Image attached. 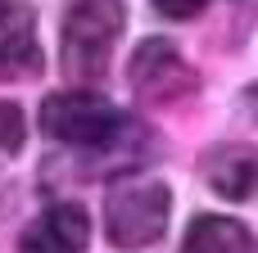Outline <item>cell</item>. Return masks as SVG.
<instances>
[{
	"mask_svg": "<svg viewBox=\"0 0 258 253\" xmlns=\"http://www.w3.org/2000/svg\"><path fill=\"white\" fill-rule=\"evenodd\" d=\"M127 5L122 0H68L59 23V63L73 81H100L109 72V54L122 36Z\"/></svg>",
	"mask_w": 258,
	"mask_h": 253,
	"instance_id": "1",
	"label": "cell"
},
{
	"mask_svg": "<svg viewBox=\"0 0 258 253\" xmlns=\"http://www.w3.org/2000/svg\"><path fill=\"white\" fill-rule=\"evenodd\" d=\"M122 109L100 91H54L41 104V131L77 149H104L122 136Z\"/></svg>",
	"mask_w": 258,
	"mask_h": 253,
	"instance_id": "2",
	"label": "cell"
},
{
	"mask_svg": "<svg viewBox=\"0 0 258 253\" xmlns=\"http://www.w3.org/2000/svg\"><path fill=\"white\" fill-rule=\"evenodd\" d=\"M172 217V190L163 181H122L109 190L104 204V235L118 249H150L168 235Z\"/></svg>",
	"mask_w": 258,
	"mask_h": 253,
	"instance_id": "3",
	"label": "cell"
},
{
	"mask_svg": "<svg viewBox=\"0 0 258 253\" xmlns=\"http://www.w3.org/2000/svg\"><path fill=\"white\" fill-rule=\"evenodd\" d=\"M132 91L145 100V104H172V100H186L195 91V68L181 59V50L163 36H150L136 45L132 54Z\"/></svg>",
	"mask_w": 258,
	"mask_h": 253,
	"instance_id": "4",
	"label": "cell"
},
{
	"mask_svg": "<svg viewBox=\"0 0 258 253\" xmlns=\"http://www.w3.org/2000/svg\"><path fill=\"white\" fill-rule=\"evenodd\" d=\"M204 181L218 199L245 204L258 199V145L249 140H227L204 154Z\"/></svg>",
	"mask_w": 258,
	"mask_h": 253,
	"instance_id": "5",
	"label": "cell"
},
{
	"mask_svg": "<svg viewBox=\"0 0 258 253\" xmlns=\"http://www.w3.org/2000/svg\"><path fill=\"white\" fill-rule=\"evenodd\" d=\"M91 217L82 204H50L18 240V253H86Z\"/></svg>",
	"mask_w": 258,
	"mask_h": 253,
	"instance_id": "6",
	"label": "cell"
},
{
	"mask_svg": "<svg viewBox=\"0 0 258 253\" xmlns=\"http://www.w3.org/2000/svg\"><path fill=\"white\" fill-rule=\"evenodd\" d=\"M181 253H254V235L245 222L222 217V213H204L186 226Z\"/></svg>",
	"mask_w": 258,
	"mask_h": 253,
	"instance_id": "7",
	"label": "cell"
},
{
	"mask_svg": "<svg viewBox=\"0 0 258 253\" xmlns=\"http://www.w3.org/2000/svg\"><path fill=\"white\" fill-rule=\"evenodd\" d=\"M27 140V122H23V109L14 100H0V149L5 154H18Z\"/></svg>",
	"mask_w": 258,
	"mask_h": 253,
	"instance_id": "8",
	"label": "cell"
},
{
	"mask_svg": "<svg viewBox=\"0 0 258 253\" xmlns=\"http://www.w3.org/2000/svg\"><path fill=\"white\" fill-rule=\"evenodd\" d=\"M32 32V14L23 9V0H0V45Z\"/></svg>",
	"mask_w": 258,
	"mask_h": 253,
	"instance_id": "9",
	"label": "cell"
},
{
	"mask_svg": "<svg viewBox=\"0 0 258 253\" xmlns=\"http://www.w3.org/2000/svg\"><path fill=\"white\" fill-rule=\"evenodd\" d=\"M204 5H209V0H154V9H159L163 18H172V23H190V18H200Z\"/></svg>",
	"mask_w": 258,
	"mask_h": 253,
	"instance_id": "10",
	"label": "cell"
}]
</instances>
